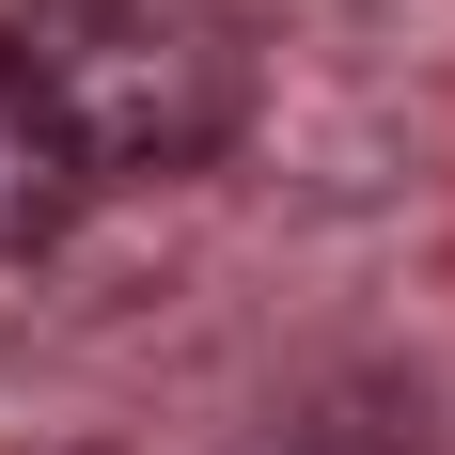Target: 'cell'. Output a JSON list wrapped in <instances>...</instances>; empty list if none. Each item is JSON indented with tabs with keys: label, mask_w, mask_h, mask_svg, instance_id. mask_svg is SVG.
<instances>
[{
	"label": "cell",
	"mask_w": 455,
	"mask_h": 455,
	"mask_svg": "<svg viewBox=\"0 0 455 455\" xmlns=\"http://www.w3.org/2000/svg\"><path fill=\"white\" fill-rule=\"evenodd\" d=\"M63 204H79V157H63V126L32 110V79L0 63V251H47Z\"/></svg>",
	"instance_id": "cell-2"
},
{
	"label": "cell",
	"mask_w": 455,
	"mask_h": 455,
	"mask_svg": "<svg viewBox=\"0 0 455 455\" xmlns=\"http://www.w3.org/2000/svg\"><path fill=\"white\" fill-rule=\"evenodd\" d=\"M0 63L63 126L79 188L204 173L251 126V32H235V0H16Z\"/></svg>",
	"instance_id": "cell-1"
}]
</instances>
